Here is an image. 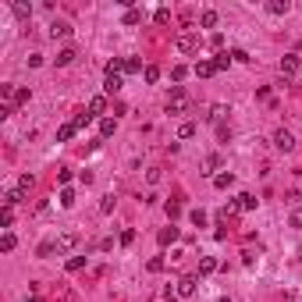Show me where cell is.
<instances>
[{
  "label": "cell",
  "mask_w": 302,
  "mask_h": 302,
  "mask_svg": "<svg viewBox=\"0 0 302 302\" xmlns=\"http://www.w3.org/2000/svg\"><path fill=\"white\" fill-rule=\"evenodd\" d=\"M164 263H167L164 256H153V260H149L146 267H149V274H160V270H164Z\"/></svg>",
  "instance_id": "28"
},
{
  "label": "cell",
  "mask_w": 302,
  "mask_h": 302,
  "mask_svg": "<svg viewBox=\"0 0 302 302\" xmlns=\"http://www.w3.org/2000/svg\"><path fill=\"white\" fill-rule=\"evenodd\" d=\"M195 284H199V277H192V274L178 277V295H181V299H192V295H195Z\"/></svg>",
  "instance_id": "4"
},
{
  "label": "cell",
  "mask_w": 302,
  "mask_h": 302,
  "mask_svg": "<svg viewBox=\"0 0 302 302\" xmlns=\"http://www.w3.org/2000/svg\"><path fill=\"white\" fill-rule=\"evenodd\" d=\"M79 231H64V235H57V256L60 252H75V249H79Z\"/></svg>",
  "instance_id": "2"
},
{
  "label": "cell",
  "mask_w": 302,
  "mask_h": 302,
  "mask_svg": "<svg viewBox=\"0 0 302 302\" xmlns=\"http://www.w3.org/2000/svg\"><path fill=\"white\" fill-rule=\"evenodd\" d=\"M50 36H54V39H57V36L68 39V36H71V25H68L64 18H54V22H50Z\"/></svg>",
  "instance_id": "7"
},
{
  "label": "cell",
  "mask_w": 302,
  "mask_h": 302,
  "mask_svg": "<svg viewBox=\"0 0 302 302\" xmlns=\"http://www.w3.org/2000/svg\"><path fill=\"white\" fill-rule=\"evenodd\" d=\"M82 267H85V256H71V260L64 263V270H68V274H79Z\"/></svg>",
  "instance_id": "17"
},
{
  "label": "cell",
  "mask_w": 302,
  "mask_h": 302,
  "mask_svg": "<svg viewBox=\"0 0 302 302\" xmlns=\"http://www.w3.org/2000/svg\"><path fill=\"white\" fill-rule=\"evenodd\" d=\"M295 71H299V57L295 54H284L281 57V75H284V79H292Z\"/></svg>",
  "instance_id": "6"
},
{
  "label": "cell",
  "mask_w": 302,
  "mask_h": 302,
  "mask_svg": "<svg viewBox=\"0 0 302 302\" xmlns=\"http://www.w3.org/2000/svg\"><path fill=\"white\" fill-rule=\"evenodd\" d=\"M132 242H135V228H125L121 231V246H132Z\"/></svg>",
  "instance_id": "35"
},
{
  "label": "cell",
  "mask_w": 302,
  "mask_h": 302,
  "mask_svg": "<svg viewBox=\"0 0 302 302\" xmlns=\"http://www.w3.org/2000/svg\"><path fill=\"white\" fill-rule=\"evenodd\" d=\"M114 128H117V121H114V117H103V121H100V135H103V139H110Z\"/></svg>",
  "instance_id": "16"
},
{
  "label": "cell",
  "mask_w": 302,
  "mask_h": 302,
  "mask_svg": "<svg viewBox=\"0 0 302 302\" xmlns=\"http://www.w3.org/2000/svg\"><path fill=\"white\" fill-rule=\"evenodd\" d=\"M288 7H292L288 0H270V4H267V11H270V14H288Z\"/></svg>",
  "instance_id": "15"
},
{
  "label": "cell",
  "mask_w": 302,
  "mask_h": 302,
  "mask_svg": "<svg viewBox=\"0 0 302 302\" xmlns=\"http://www.w3.org/2000/svg\"><path fill=\"white\" fill-rule=\"evenodd\" d=\"M103 110H107V96H93V100H89V114H93V117H100Z\"/></svg>",
  "instance_id": "10"
},
{
  "label": "cell",
  "mask_w": 302,
  "mask_h": 302,
  "mask_svg": "<svg viewBox=\"0 0 302 302\" xmlns=\"http://www.w3.org/2000/svg\"><path fill=\"white\" fill-rule=\"evenodd\" d=\"M274 146L281 149V153H292V149H295V135L284 132V128H277V132H274Z\"/></svg>",
  "instance_id": "3"
},
{
  "label": "cell",
  "mask_w": 302,
  "mask_h": 302,
  "mask_svg": "<svg viewBox=\"0 0 302 302\" xmlns=\"http://www.w3.org/2000/svg\"><path fill=\"white\" fill-rule=\"evenodd\" d=\"M231 60H242V64H246V60H252L246 50H231Z\"/></svg>",
  "instance_id": "40"
},
{
  "label": "cell",
  "mask_w": 302,
  "mask_h": 302,
  "mask_svg": "<svg viewBox=\"0 0 302 302\" xmlns=\"http://www.w3.org/2000/svg\"><path fill=\"white\" fill-rule=\"evenodd\" d=\"M199 25H203V28H214V25H217V11H203V14H199Z\"/></svg>",
  "instance_id": "23"
},
{
  "label": "cell",
  "mask_w": 302,
  "mask_h": 302,
  "mask_svg": "<svg viewBox=\"0 0 302 302\" xmlns=\"http://www.w3.org/2000/svg\"><path fill=\"white\" fill-rule=\"evenodd\" d=\"M89 121H93V114H79V117H75V125H79V128H85Z\"/></svg>",
  "instance_id": "41"
},
{
  "label": "cell",
  "mask_w": 302,
  "mask_h": 302,
  "mask_svg": "<svg viewBox=\"0 0 302 302\" xmlns=\"http://www.w3.org/2000/svg\"><path fill=\"white\" fill-rule=\"evenodd\" d=\"M210 47L220 50V47H224V36H220V32H214V36H210Z\"/></svg>",
  "instance_id": "38"
},
{
  "label": "cell",
  "mask_w": 302,
  "mask_h": 302,
  "mask_svg": "<svg viewBox=\"0 0 302 302\" xmlns=\"http://www.w3.org/2000/svg\"><path fill=\"white\" fill-rule=\"evenodd\" d=\"M28 96H32L28 89H14V103H28Z\"/></svg>",
  "instance_id": "36"
},
{
  "label": "cell",
  "mask_w": 302,
  "mask_h": 302,
  "mask_svg": "<svg viewBox=\"0 0 302 302\" xmlns=\"http://www.w3.org/2000/svg\"><path fill=\"white\" fill-rule=\"evenodd\" d=\"M256 203H260V199H256L252 192H242V195H238V206H242V210H256Z\"/></svg>",
  "instance_id": "19"
},
{
  "label": "cell",
  "mask_w": 302,
  "mask_h": 302,
  "mask_svg": "<svg viewBox=\"0 0 302 302\" xmlns=\"http://www.w3.org/2000/svg\"><path fill=\"white\" fill-rule=\"evenodd\" d=\"M28 302H47V299H39V295H28Z\"/></svg>",
  "instance_id": "43"
},
{
  "label": "cell",
  "mask_w": 302,
  "mask_h": 302,
  "mask_svg": "<svg viewBox=\"0 0 302 302\" xmlns=\"http://www.w3.org/2000/svg\"><path fill=\"white\" fill-rule=\"evenodd\" d=\"M195 135V125L192 121H185V125H178V139H192Z\"/></svg>",
  "instance_id": "25"
},
{
  "label": "cell",
  "mask_w": 302,
  "mask_h": 302,
  "mask_svg": "<svg viewBox=\"0 0 302 302\" xmlns=\"http://www.w3.org/2000/svg\"><path fill=\"white\" fill-rule=\"evenodd\" d=\"M189 107H192V100L185 96V89H181V85H174V89H171V100H167V114H171V117L189 114Z\"/></svg>",
  "instance_id": "1"
},
{
  "label": "cell",
  "mask_w": 302,
  "mask_h": 302,
  "mask_svg": "<svg viewBox=\"0 0 302 302\" xmlns=\"http://www.w3.org/2000/svg\"><path fill=\"white\" fill-rule=\"evenodd\" d=\"M178 50H181V54H195V50H199V36L181 32V36H178Z\"/></svg>",
  "instance_id": "5"
},
{
  "label": "cell",
  "mask_w": 302,
  "mask_h": 302,
  "mask_svg": "<svg viewBox=\"0 0 302 302\" xmlns=\"http://www.w3.org/2000/svg\"><path fill=\"white\" fill-rule=\"evenodd\" d=\"M142 71V60L139 57H121V75H135Z\"/></svg>",
  "instance_id": "8"
},
{
  "label": "cell",
  "mask_w": 302,
  "mask_h": 302,
  "mask_svg": "<svg viewBox=\"0 0 302 302\" xmlns=\"http://www.w3.org/2000/svg\"><path fill=\"white\" fill-rule=\"evenodd\" d=\"M228 114H231V110L224 107V103H214V107H210V121H214V125H220V121L228 117Z\"/></svg>",
  "instance_id": "11"
},
{
  "label": "cell",
  "mask_w": 302,
  "mask_h": 302,
  "mask_svg": "<svg viewBox=\"0 0 302 302\" xmlns=\"http://www.w3.org/2000/svg\"><path fill=\"white\" fill-rule=\"evenodd\" d=\"M14 246H18V238H14L11 231H4V238H0V249H4V252H11Z\"/></svg>",
  "instance_id": "24"
},
{
  "label": "cell",
  "mask_w": 302,
  "mask_h": 302,
  "mask_svg": "<svg viewBox=\"0 0 302 302\" xmlns=\"http://www.w3.org/2000/svg\"><path fill=\"white\" fill-rule=\"evenodd\" d=\"M142 75H146V82H160V68H157V64H149Z\"/></svg>",
  "instance_id": "32"
},
{
  "label": "cell",
  "mask_w": 302,
  "mask_h": 302,
  "mask_svg": "<svg viewBox=\"0 0 302 302\" xmlns=\"http://www.w3.org/2000/svg\"><path fill=\"white\" fill-rule=\"evenodd\" d=\"M185 75H189V68H185V64H178V68L171 71V79H174V82H181V79H185Z\"/></svg>",
  "instance_id": "37"
},
{
  "label": "cell",
  "mask_w": 302,
  "mask_h": 302,
  "mask_svg": "<svg viewBox=\"0 0 302 302\" xmlns=\"http://www.w3.org/2000/svg\"><path fill=\"white\" fill-rule=\"evenodd\" d=\"M292 228H302V210H295V214H292Z\"/></svg>",
  "instance_id": "42"
},
{
  "label": "cell",
  "mask_w": 302,
  "mask_h": 302,
  "mask_svg": "<svg viewBox=\"0 0 302 302\" xmlns=\"http://www.w3.org/2000/svg\"><path fill=\"white\" fill-rule=\"evenodd\" d=\"M139 22H142V11L128 7V11H125V25H139Z\"/></svg>",
  "instance_id": "27"
},
{
  "label": "cell",
  "mask_w": 302,
  "mask_h": 302,
  "mask_svg": "<svg viewBox=\"0 0 302 302\" xmlns=\"http://www.w3.org/2000/svg\"><path fill=\"white\" fill-rule=\"evenodd\" d=\"M32 185H36V178H32V174H22V178H18V192H22V195L32 192Z\"/></svg>",
  "instance_id": "20"
},
{
  "label": "cell",
  "mask_w": 302,
  "mask_h": 302,
  "mask_svg": "<svg viewBox=\"0 0 302 302\" xmlns=\"http://www.w3.org/2000/svg\"><path fill=\"white\" fill-rule=\"evenodd\" d=\"M14 14H18V18H32V4H25V0H14Z\"/></svg>",
  "instance_id": "14"
},
{
  "label": "cell",
  "mask_w": 302,
  "mask_h": 302,
  "mask_svg": "<svg viewBox=\"0 0 302 302\" xmlns=\"http://www.w3.org/2000/svg\"><path fill=\"white\" fill-rule=\"evenodd\" d=\"M75 57H79V54H75L71 47H64V50H60V54L54 57V60H57V68H68V64H71V60H75Z\"/></svg>",
  "instance_id": "12"
},
{
  "label": "cell",
  "mask_w": 302,
  "mask_h": 302,
  "mask_svg": "<svg viewBox=\"0 0 302 302\" xmlns=\"http://www.w3.org/2000/svg\"><path fill=\"white\" fill-rule=\"evenodd\" d=\"M75 132H79V125H75V121H68V125H60L57 139H60V142H68V139H75Z\"/></svg>",
  "instance_id": "13"
},
{
  "label": "cell",
  "mask_w": 302,
  "mask_h": 302,
  "mask_svg": "<svg viewBox=\"0 0 302 302\" xmlns=\"http://www.w3.org/2000/svg\"><path fill=\"white\" fill-rule=\"evenodd\" d=\"M174 238H178V228H164V231L157 235V242H160V246H171Z\"/></svg>",
  "instance_id": "21"
},
{
  "label": "cell",
  "mask_w": 302,
  "mask_h": 302,
  "mask_svg": "<svg viewBox=\"0 0 302 302\" xmlns=\"http://www.w3.org/2000/svg\"><path fill=\"white\" fill-rule=\"evenodd\" d=\"M60 206H75V192L71 189H60Z\"/></svg>",
  "instance_id": "33"
},
{
  "label": "cell",
  "mask_w": 302,
  "mask_h": 302,
  "mask_svg": "<svg viewBox=\"0 0 302 302\" xmlns=\"http://www.w3.org/2000/svg\"><path fill=\"white\" fill-rule=\"evenodd\" d=\"M167 302H178V299H174V295H171V292H167Z\"/></svg>",
  "instance_id": "44"
},
{
  "label": "cell",
  "mask_w": 302,
  "mask_h": 302,
  "mask_svg": "<svg viewBox=\"0 0 302 302\" xmlns=\"http://www.w3.org/2000/svg\"><path fill=\"white\" fill-rule=\"evenodd\" d=\"M0 224H4V228H11V224H14V206H4V210H0Z\"/></svg>",
  "instance_id": "26"
},
{
  "label": "cell",
  "mask_w": 302,
  "mask_h": 302,
  "mask_svg": "<svg viewBox=\"0 0 302 302\" xmlns=\"http://www.w3.org/2000/svg\"><path fill=\"white\" fill-rule=\"evenodd\" d=\"M220 302H231V299H220Z\"/></svg>",
  "instance_id": "45"
},
{
  "label": "cell",
  "mask_w": 302,
  "mask_h": 302,
  "mask_svg": "<svg viewBox=\"0 0 302 302\" xmlns=\"http://www.w3.org/2000/svg\"><path fill=\"white\" fill-rule=\"evenodd\" d=\"M238 210H242L238 203H228V206H224V210H220V220H231V217L238 214Z\"/></svg>",
  "instance_id": "30"
},
{
  "label": "cell",
  "mask_w": 302,
  "mask_h": 302,
  "mask_svg": "<svg viewBox=\"0 0 302 302\" xmlns=\"http://www.w3.org/2000/svg\"><path fill=\"white\" fill-rule=\"evenodd\" d=\"M57 181H60V185H68V181H71V171L60 167V171H57Z\"/></svg>",
  "instance_id": "39"
},
{
  "label": "cell",
  "mask_w": 302,
  "mask_h": 302,
  "mask_svg": "<svg viewBox=\"0 0 302 302\" xmlns=\"http://www.w3.org/2000/svg\"><path fill=\"white\" fill-rule=\"evenodd\" d=\"M214 270H217V260H214V256H203V260H199V274H214Z\"/></svg>",
  "instance_id": "22"
},
{
  "label": "cell",
  "mask_w": 302,
  "mask_h": 302,
  "mask_svg": "<svg viewBox=\"0 0 302 302\" xmlns=\"http://www.w3.org/2000/svg\"><path fill=\"white\" fill-rule=\"evenodd\" d=\"M189 217H192V224H195V228H203V224H206V214H203V210H192Z\"/></svg>",
  "instance_id": "34"
},
{
  "label": "cell",
  "mask_w": 302,
  "mask_h": 302,
  "mask_svg": "<svg viewBox=\"0 0 302 302\" xmlns=\"http://www.w3.org/2000/svg\"><path fill=\"white\" fill-rule=\"evenodd\" d=\"M153 22H157V25H167V22H171V11H167V7H160V11L153 14Z\"/></svg>",
  "instance_id": "31"
},
{
  "label": "cell",
  "mask_w": 302,
  "mask_h": 302,
  "mask_svg": "<svg viewBox=\"0 0 302 302\" xmlns=\"http://www.w3.org/2000/svg\"><path fill=\"white\" fill-rule=\"evenodd\" d=\"M228 64H231L228 54H217V57H214V68H217V71H228Z\"/></svg>",
  "instance_id": "29"
},
{
  "label": "cell",
  "mask_w": 302,
  "mask_h": 302,
  "mask_svg": "<svg viewBox=\"0 0 302 302\" xmlns=\"http://www.w3.org/2000/svg\"><path fill=\"white\" fill-rule=\"evenodd\" d=\"M214 185H217V189H231V185H235V174H231V171L217 174V178H214Z\"/></svg>",
  "instance_id": "18"
},
{
  "label": "cell",
  "mask_w": 302,
  "mask_h": 302,
  "mask_svg": "<svg viewBox=\"0 0 302 302\" xmlns=\"http://www.w3.org/2000/svg\"><path fill=\"white\" fill-rule=\"evenodd\" d=\"M192 71L199 75V79H210V75H217V68H214V60H199V64H195Z\"/></svg>",
  "instance_id": "9"
}]
</instances>
